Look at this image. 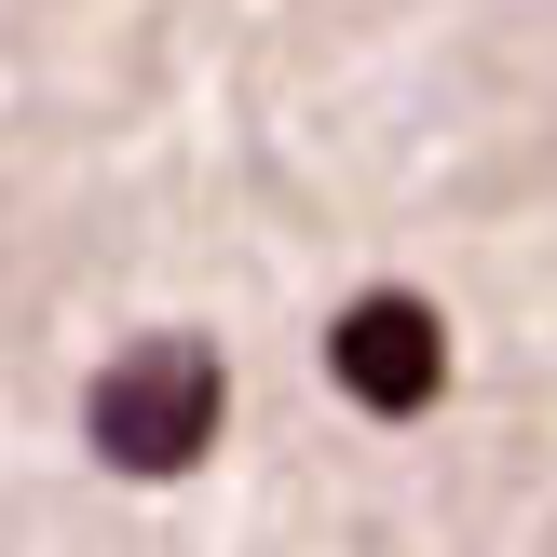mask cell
<instances>
[{"mask_svg": "<svg viewBox=\"0 0 557 557\" xmlns=\"http://www.w3.org/2000/svg\"><path fill=\"white\" fill-rule=\"evenodd\" d=\"M326 381H341L368 422H422V408L449 395V313H435L422 286L341 299V326H326Z\"/></svg>", "mask_w": 557, "mask_h": 557, "instance_id": "cell-2", "label": "cell"}, {"mask_svg": "<svg viewBox=\"0 0 557 557\" xmlns=\"http://www.w3.org/2000/svg\"><path fill=\"white\" fill-rule=\"evenodd\" d=\"M218 422H232V368H218V341H190V326H163V341L109 354L96 395H82L96 462H109V476H136V490H177L190 462L218 449Z\"/></svg>", "mask_w": 557, "mask_h": 557, "instance_id": "cell-1", "label": "cell"}]
</instances>
